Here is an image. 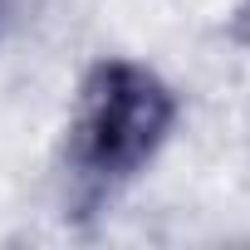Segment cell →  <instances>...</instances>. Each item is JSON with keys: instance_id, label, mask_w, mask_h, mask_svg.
Masks as SVG:
<instances>
[{"instance_id": "1", "label": "cell", "mask_w": 250, "mask_h": 250, "mask_svg": "<svg viewBox=\"0 0 250 250\" xmlns=\"http://www.w3.org/2000/svg\"><path fill=\"white\" fill-rule=\"evenodd\" d=\"M177 113L182 103L157 69L138 59L88 64L64 138V167L74 177V191L88 206H98L118 187H128L172 138Z\"/></svg>"}, {"instance_id": "2", "label": "cell", "mask_w": 250, "mask_h": 250, "mask_svg": "<svg viewBox=\"0 0 250 250\" xmlns=\"http://www.w3.org/2000/svg\"><path fill=\"white\" fill-rule=\"evenodd\" d=\"M20 10H25V0H0V44L20 30Z\"/></svg>"}]
</instances>
